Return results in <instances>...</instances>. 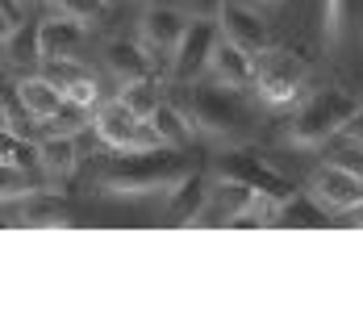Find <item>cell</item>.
<instances>
[{"mask_svg":"<svg viewBox=\"0 0 363 313\" xmlns=\"http://www.w3.org/2000/svg\"><path fill=\"white\" fill-rule=\"evenodd\" d=\"M218 30L221 38H230L234 46H242L247 55H267L272 50V34H267V21L255 13L251 4H225L218 17Z\"/></svg>","mask_w":363,"mask_h":313,"instance_id":"9c48e42d","label":"cell"},{"mask_svg":"<svg viewBox=\"0 0 363 313\" xmlns=\"http://www.w3.org/2000/svg\"><path fill=\"white\" fill-rule=\"evenodd\" d=\"M46 75L59 84V88H67V84H75L79 75H88V71L79 67L75 59H55V63H46Z\"/></svg>","mask_w":363,"mask_h":313,"instance_id":"f1b7e54d","label":"cell"},{"mask_svg":"<svg viewBox=\"0 0 363 313\" xmlns=\"http://www.w3.org/2000/svg\"><path fill=\"white\" fill-rule=\"evenodd\" d=\"M188 13H184L180 4H150L143 13V42L150 46V50H163V55H172L176 46H180L184 30H188Z\"/></svg>","mask_w":363,"mask_h":313,"instance_id":"30bf717a","label":"cell"},{"mask_svg":"<svg viewBox=\"0 0 363 313\" xmlns=\"http://www.w3.org/2000/svg\"><path fill=\"white\" fill-rule=\"evenodd\" d=\"M13 26H17V21H13V17H9V9L0 4V46H4V38L13 34Z\"/></svg>","mask_w":363,"mask_h":313,"instance_id":"1f68e13d","label":"cell"},{"mask_svg":"<svg viewBox=\"0 0 363 313\" xmlns=\"http://www.w3.org/2000/svg\"><path fill=\"white\" fill-rule=\"evenodd\" d=\"M38 163L50 180H67L79 168V142L75 134H46L38 142Z\"/></svg>","mask_w":363,"mask_h":313,"instance_id":"5bb4252c","label":"cell"},{"mask_svg":"<svg viewBox=\"0 0 363 313\" xmlns=\"http://www.w3.org/2000/svg\"><path fill=\"white\" fill-rule=\"evenodd\" d=\"M21 226H30V230H63L72 221H67V209L55 192H30L26 205H21Z\"/></svg>","mask_w":363,"mask_h":313,"instance_id":"2e32d148","label":"cell"},{"mask_svg":"<svg viewBox=\"0 0 363 313\" xmlns=\"http://www.w3.org/2000/svg\"><path fill=\"white\" fill-rule=\"evenodd\" d=\"M180 113L188 117V126L196 134H209V138H230V142H247L255 134V113L251 104L238 97V88L230 84H176V97Z\"/></svg>","mask_w":363,"mask_h":313,"instance_id":"6da1fadb","label":"cell"},{"mask_svg":"<svg viewBox=\"0 0 363 313\" xmlns=\"http://www.w3.org/2000/svg\"><path fill=\"white\" fill-rule=\"evenodd\" d=\"M117 101L125 104L138 121H150V113L163 104V92H159L155 75H146V79H125V84H121V92H117Z\"/></svg>","mask_w":363,"mask_h":313,"instance_id":"44dd1931","label":"cell"},{"mask_svg":"<svg viewBox=\"0 0 363 313\" xmlns=\"http://www.w3.org/2000/svg\"><path fill=\"white\" fill-rule=\"evenodd\" d=\"M50 4H55L59 17H72L79 26H92L109 13V0H50Z\"/></svg>","mask_w":363,"mask_h":313,"instance_id":"cb8c5ba5","label":"cell"},{"mask_svg":"<svg viewBox=\"0 0 363 313\" xmlns=\"http://www.w3.org/2000/svg\"><path fill=\"white\" fill-rule=\"evenodd\" d=\"M17 92H21L26 109L34 113L38 121H46V117L63 104V88H59L50 75H26V79H17Z\"/></svg>","mask_w":363,"mask_h":313,"instance_id":"ac0fdd59","label":"cell"},{"mask_svg":"<svg viewBox=\"0 0 363 313\" xmlns=\"http://www.w3.org/2000/svg\"><path fill=\"white\" fill-rule=\"evenodd\" d=\"M92 126H96V138L105 142L109 150H121V155H138V150H159L163 146L159 134L146 121H138L121 101L101 104L96 117H92Z\"/></svg>","mask_w":363,"mask_h":313,"instance_id":"8992f818","label":"cell"},{"mask_svg":"<svg viewBox=\"0 0 363 313\" xmlns=\"http://www.w3.org/2000/svg\"><path fill=\"white\" fill-rule=\"evenodd\" d=\"M34 192V180L30 168H13V163H0V201H21Z\"/></svg>","mask_w":363,"mask_h":313,"instance_id":"d4e9b609","label":"cell"},{"mask_svg":"<svg viewBox=\"0 0 363 313\" xmlns=\"http://www.w3.org/2000/svg\"><path fill=\"white\" fill-rule=\"evenodd\" d=\"M309 192L330 213H351L355 205H363V180L351 168H342L338 159L322 163L318 172L309 175Z\"/></svg>","mask_w":363,"mask_h":313,"instance_id":"ba28073f","label":"cell"},{"mask_svg":"<svg viewBox=\"0 0 363 313\" xmlns=\"http://www.w3.org/2000/svg\"><path fill=\"white\" fill-rule=\"evenodd\" d=\"M84 30L88 26H79L72 17H50V21H42V63H55V59H79V46H84Z\"/></svg>","mask_w":363,"mask_h":313,"instance_id":"8fae6325","label":"cell"},{"mask_svg":"<svg viewBox=\"0 0 363 313\" xmlns=\"http://www.w3.org/2000/svg\"><path fill=\"white\" fill-rule=\"evenodd\" d=\"M42 21H17L13 26V34L4 38V59L13 63V67H34L42 63Z\"/></svg>","mask_w":363,"mask_h":313,"instance_id":"e0dca14e","label":"cell"},{"mask_svg":"<svg viewBox=\"0 0 363 313\" xmlns=\"http://www.w3.org/2000/svg\"><path fill=\"white\" fill-rule=\"evenodd\" d=\"M330 209L313 201V192H292L289 201H280L272 213V226H326Z\"/></svg>","mask_w":363,"mask_h":313,"instance_id":"ffe728a7","label":"cell"},{"mask_svg":"<svg viewBox=\"0 0 363 313\" xmlns=\"http://www.w3.org/2000/svg\"><path fill=\"white\" fill-rule=\"evenodd\" d=\"M347 217H351V226H359V230H363V205H355Z\"/></svg>","mask_w":363,"mask_h":313,"instance_id":"d6a6232c","label":"cell"},{"mask_svg":"<svg viewBox=\"0 0 363 313\" xmlns=\"http://www.w3.org/2000/svg\"><path fill=\"white\" fill-rule=\"evenodd\" d=\"M305 84H309V63L301 55H292V50L259 55V63H255V92H259L263 104L284 109V104H292L305 92Z\"/></svg>","mask_w":363,"mask_h":313,"instance_id":"277c9868","label":"cell"},{"mask_svg":"<svg viewBox=\"0 0 363 313\" xmlns=\"http://www.w3.org/2000/svg\"><path fill=\"white\" fill-rule=\"evenodd\" d=\"M209 192H213V188L201 184V172L188 175L180 188L167 192V197H172V201H167V221H172V226H192V221L201 217V209L209 205Z\"/></svg>","mask_w":363,"mask_h":313,"instance_id":"9a60e30c","label":"cell"},{"mask_svg":"<svg viewBox=\"0 0 363 313\" xmlns=\"http://www.w3.org/2000/svg\"><path fill=\"white\" fill-rule=\"evenodd\" d=\"M30 159H38V146H30V138H17L0 126V163H13V168H30Z\"/></svg>","mask_w":363,"mask_h":313,"instance_id":"484cf974","label":"cell"},{"mask_svg":"<svg viewBox=\"0 0 363 313\" xmlns=\"http://www.w3.org/2000/svg\"><path fill=\"white\" fill-rule=\"evenodd\" d=\"M334 159H338L342 168H351V172L363 180V146H359V142H342V146L334 150Z\"/></svg>","mask_w":363,"mask_h":313,"instance_id":"f546056e","label":"cell"},{"mask_svg":"<svg viewBox=\"0 0 363 313\" xmlns=\"http://www.w3.org/2000/svg\"><path fill=\"white\" fill-rule=\"evenodd\" d=\"M342 134H347V142H359V146H363V104H359V113L347 121V130H342Z\"/></svg>","mask_w":363,"mask_h":313,"instance_id":"4dcf8cb0","label":"cell"},{"mask_svg":"<svg viewBox=\"0 0 363 313\" xmlns=\"http://www.w3.org/2000/svg\"><path fill=\"white\" fill-rule=\"evenodd\" d=\"M46 134H79L84 126H88V109H79V104H72L67 97H63V104L46 117V121H38Z\"/></svg>","mask_w":363,"mask_h":313,"instance_id":"603a6c76","label":"cell"},{"mask_svg":"<svg viewBox=\"0 0 363 313\" xmlns=\"http://www.w3.org/2000/svg\"><path fill=\"white\" fill-rule=\"evenodd\" d=\"M63 97L72 104H79V109H96L101 104V84H96V75H79L75 84L63 88Z\"/></svg>","mask_w":363,"mask_h":313,"instance_id":"4316f807","label":"cell"},{"mask_svg":"<svg viewBox=\"0 0 363 313\" xmlns=\"http://www.w3.org/2000/svg\"><path fill=\"white\" fill-rule=\"evenodd\" d=\"M221 42L218 21H188L180 46L172 50V79L176 84H192L209 71V59H213V46Z\"/></svg>","mask_w":363,"mask_h":313,"instance_id":"52a82bcc","label":"cell"},{"mask_svg":"<svg viewBox=\"0 0 363 313\" xmlns=\"http://www.w3.org/2000/svg\"><path fill=\"white\" fill-rule=\"evenodd\" d=\"M17 9H34V4H42V0H13Z\"/></svg>","mask_w":363,"mask_h":313,"instance_id":"836d02e7","label":"cell"},{"mask_svg":"<svg viewBox=\"0 0 363 313\" xmlns=\"http://www.w3.org/2000/svg\"><path fill=\"white\" fill-rule=\"evenodd\" d=\"M180 9L192 17V21H218L225 0H180Z\"/></svg>","mask_w":363,"mask_h":313,"instance_id":"83f0119b","label":"cell"},{"mask_svg":"<svg viewBox=\"0 0 363 313\" xmlns=\"http://www.w3.org/2000/svg\"><path fill=\"white\" fill-rule=\"evenodd\" d=\"M155 134H159V142L163 146H180V150H188V142H192V126H188V117L180 113V104L176 101H163L155 113H150V121H146Z\"/></svg>","mask_w":363,"mask_h":313,"instance_id":"d6986e66","label":"cell"},{"mask_svg":"<svg viewBox=\"0 0 363 313\" xmlns=\"http://www.w3.org/2000/svg\"><path fill=\"white\" fill-rule=\"evenodd\" d=\"M209 71H213V79H218V84L247 88V84H255V55H247L242 46H234L230 38H221L218 46H213Z\"/></svg>","mask_w":363,"mask_h":313,"instance_id":"7c38bea8","label":"cell"},{"mask_svg":"<svg viewBox=\"0 0 363 313\" xmlns=\"http://www.w3.org/2000/svg\"><path fill=\"white\" fill-rule=\"evenodd\" d=\"M105 67L125 84V79H146V75H155V63H150V55H146L143 42H134V38H113L109 46H105Z\"/></svg>","mask_w":363,"mask_h":313,"instance_id":"4fadbf2b","label":"cell"},{"mask_svg":"<svg viewBox=\"0 0 363 313\" xmlns=\"http://www.w3.org/2000/svg\"><path fill=\"white\" fill-rule=\"evenodd\" d=\"M359 104L363 101H355V97L342 92V88H322V92H313V97H305V101L296 104L292 121H289V142L301 146V150L326 146L334 134L347 130V121L359 113Z\"/></svg>","mask_w":363,"mask_h":313,"instance_id":"3957f363","label":"cell"},{"mask_svg":"<svg viewBox=\"0 0 363 313\" xmlns=\"http://www.w3.org/2000/svg\"><path fill=\"white\" fill-rule=\"evenodd\" d=\"M213 180H234V184H247V188H255L259 197H267L272 205L289 201L292 192H296V184H292V180H284V175L276 172L272 163H263L255 150H242V146H234V150L218 155V163H213Z\"/></svg>","mask_w":363,"mask_h":313,"instance_id":"5b68a950","label":"cell"},{"mask_svg":"<svg viewBox=\"0 0 363 313\" xmlns=\"http://www.w3.org/2000/svg\"><path fill=\"white\" fill-rule=\"evenodd\" d=\"M196 159L184 155L180 146H159V150H138L121 155L101 172V188L113 197H146V192H172L188 175H196Z\"/></svg>","mask_w":363,"mask_h":313,"instance_id":"7a4b0ae2","label":"cell"},{"mask_svg":"<svg viewBox=\"0 0 363 313\" xmlns=\"http://www.w3.org/2000/svg\"><path fill=\"white\" fill-rule=\"evenodd\" d=\"M0 126H4L9 134H17V138H34L38 117L26 109V101H21V92H17V88L0 92Z\"/></svg>","mask_w":363,"mask_h":313,"instance_id":"7402d4cb","label":"cell"}]
</instances>
